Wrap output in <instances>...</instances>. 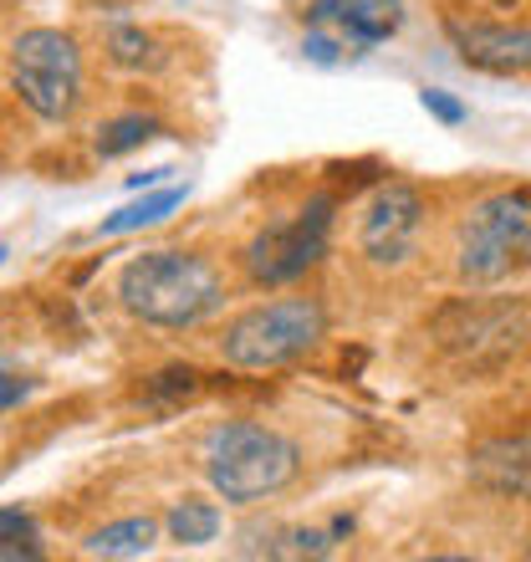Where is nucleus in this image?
Returning <instances> with one entry per match:
<instances>
[{"label": "nucleus", "mask_w": 531, "mask_h": 562, "mask_svg": "<svg viewBox=\"0 0 531 562\" xmlns=\"http://www.w3.org/2000/svg\"><path fill=\"white\" fill-rule=\"evenodd\" d=\"M118 296L148 327H194L225 307V271L200 251H144L118 271Z\"/></svg>", "instance_id": "1"}, {"label": "nucleus", "mask_w": 531, "mask_h": 562, "mask_svg": "<svg viewBox=\"0 0 531 562\" xmlns=\"http://www.w3.org/2000/svg\"><path fill=\"white\" fill-rule=\"evenodd\" d=\"M296 471H302V450L281 429L256 425V419H225L210 429L205 475L215 496H225L230 506H256L266 496H281L296 481Z\"/></svg>", "instance_id": "2"}, {"label": "nucleus", "mask_w": 531, "mask_h": 562, "mask_svg": "<svg viewBox=\"0 0 531 562\" xmlns=\"http://www.w3.org/2000/svg\"><path fill=\"white\" fill-rule=\"evenodd\" d=\"M323 338H327L323 296L292 292V296L256 302V307H246L240 317H230L221 333V358L230 369L271 373V369L296 363V358H307Z\"/></svg>", "instance_id": "3"}, {"label": "nucleus", "mask_w": 531, "mask_h": 562, "mask_svg": "<svg viewBox=\"0 0 531 562\" xmlns=\"http://www.w3.org/2000/svg\"><path fill=\"white\" fill-rule=\"evenodd\" d=\"M531 267V190H496L475 200L455 225V277L496 286Z\"/></svg>", "instance_id": "4"}, {"label": "nucleus", "mask_w": 531, "mask_h": 562, "mask_svg": "<svg viewBox=\"0 0 531 562\" xmlns=\"http://www.w3.org/2000/svg\"><path fill=\"white\" fill-rule=\"evenodd\" d=\"M11 88L46 123H67L82 103V52L67 31L31 26L11 46Z\"/></svg>", "instance_id": "5"}, {"label": "nucleus", "mask_w": 531, "mask_h": 562, "mask_svg": "<svg viewBox=\"0 0 531 562\" xmlns=\"http://www.w3.org/2000/svg\"><path fill=\"white\" fill-rule=\"evenodd\" d=\"M332 210H338L332 194H312L307 205L292 210L286 221H271L240 251L246 277L256 286H292V281H302L327 256V246H332Z\"/></svg>", "instance_id": "6"}, {"label": "nucleus", "mask_w": 531, "mask_h": 562, "mask_svg": "<svg viewBox=\"0 0 531 562\" xmlns=\"http://www.w3.org/2000/svg\"><path fill=\"white\" fill-rule=\"evenodd\" d=\"M419 236H425V194L404 179H388L358 215V251L379 271L409 267L419 256Z\"/></svg>", "instance_id": "7"}, {"label": "nucleus", "mask_w": 531, "mask_h": 562, "mask_svg": "<svg viewBox=\"0 0 531 562\" xmlns=\"http://www.w3.org/2000/svg\"><path fill=\"white\" fill-rule=\"evenodd\" d=\"M444 36L465 67L486 77H527L531 72V26L527 21H465L444 15Z\"/></svg>", "instance_id": "8"}, {"label": "nucleus", "mask_w": 531, "mask_h": 562, "mask_svg": "<svg viewBox=\"0 0 531 562\" xmlns=\"http://www.w3.org/2000/svg\"><path fill=\"white\" fill-rule=\"evenodd\" d=\"M475 475L496 491H511V496H531V435L521 440H496L475 450Z\"/></svg>", "instance_id": "9"}, {"label": "nucleus", "mask_w": 531, "mask_h": 562, "mask_svg": "<svg viewBox=\"0 0 531 562\" xmlns=\"http://www.w3.org/2000/svg\"><path fill=\"white\" fill-rule=\"evenodd\" d=\"M398 21H404L398 0H353L348 15H342L332 31H342V42L353 46V52H369V46H379V42L394 36Z\"/></svg>", "instance_id": "10"}, {"label": "nucleus", "mask_w": 531, "mask_h": 562, "mask_svg": "<svg viewBox=\"0 0 531 562\" xmlns=\"http://www.w3.org/2000/svg\"><path fill=\"white\" fill-rule=\"evenodd\" d=\"M154 537H159V521L154 517H123V521H108L98 532L82 542L88 558H144L154 548Z\"/></svg>", "instance_id": "11"}, {"label": "nucleus", "mask_w": 531, "mask_h": 562, "mask_svg": "<svg viewBox=\"0 0 531 562\" xmlns=\"http://www.w3.org/2000/svg\"><path fill=\"white\" fill-rule=\"evenodd\" d=\"M184 205V184H169V190H154L144 194V200H133V205H123V210H113L103 225H98V236H128V231H144V225H159L169 210H179Z\"/></svg>", "instance_id": "12"}, {"label": "nucleus", "mask_w": 531, "mask_h": 562, "mask_svg": "<svg viewBox=\"0 0 531 562\" xmlns=\"http://www.w3.org/2000/svg\"><path fill=\"white\" fill-rule=\"evenodd\" d=\"M169 537H174L179 548H205V542H215V537H221V506L200 502V496L174 502V512H169Z\"/></svg>", "instance_id": "13"}, {"label": "nucleus", "mask_w": 531, "mask_h": 562, "mask_svg": "<svg viewBox=\"0 0 531 562\" xmlns=\"http://www.w3.org/2000/svg\"><path fill=\"white\" fill-rule=\"evenodd\" d=\"M108 57L118 61V67H128V72H154V67L163 61V46H159L154 31L123 21V26L108 31Z\"/></svg>", "instance_id": "14"}, {"label": "nucleus", "mask_w": 531, "mask_h": 562, "mask_svg": "<svg viewBox=\"0 0 531 562\" xmlns=\"http://www.w3.org/2000/svg\"><path fill=\"white\" fill-rule=\"evenodd\" d=\"M148 138H159V123L144 119V113H123V119L98 128V154H103V159H123L133 148H144Z\"/></svg>", "instance_id": "15"}, {"label": "nucleus", "mask_w": 531, "mask_h": 562, "mask_svg": "<svg viewBox=\"0 0 531 562\" xmlns=\"http://www.w3.org/2000/svg\"><path fill=\"white\" fill-rule=\"evenodd\" d=\"M0 558H42V532L21 506H0Z\"/></svg>", "instance_id": "16"}, {"label": "nucleus", "mask_w": 531, "mask_h": 562, "mask_svg": "<svg viewBox=\"0 0 531 562\" xmlns=\"http://www.w3.org/2000/svg\"><path fill=\"white\" fill-rule=\"evenodd\" d=\"M302 57L317 61V67H338L342 57H353V46L342 42V31H332V26H312L307 36H302Z\"/></svg>", "instance_id": "17"}, {"label": "nucleus", "mask_w": 531, "mask_h": 562, "mask_svg": "<svg viewBox=\"0 0 531 562\" xmlns=\"http://www.w3.org/2000/svg\"><path fill=\"white\" fill-rule=\"evenodd\" d=\"M419 108H425L434 123H444V128H460V123L471 119V108L460 103L455 92H444V88H419Z\"/></svg>", "instance_id": "18"}, {"label": "nucleus", "mask_w": 531, "mask_h": 562, "mask_svg": "<svg viewBox=\"0 0 531 562\" xmlns=\"http://www.w3.org/2000/svg\"><path fill=\"white\" fill-rule=\"evenodd\" d=\"M194 389H200V373L194 369H163V373H154V384H148L144 394L148 400H179V394L190 400Z\"/></svg>", "instance_id": "19"}, {"label": "nucleus", "mask_w": 531, "mask_h": 562, "mask_svg": "<svg viewBox=\"0 0 531 562\" xmlns=\"http://www.w3.org/2000/svg\"><path fill=\"white\" fill-rule=\"evenodd\" d=\"M353 0H307V26H338Z\"/></svg>", "instance_id": "20"}, {"label": "nucleus", "mask_w": 531, "mask_h": 562, "mask_svg": "<svg viewBox=\"0 0 531 562\" xmlns=\"http://www.w3.org/2000/svg\"><path fill=\"white\" fill-rule=\"evenodd\" d=\"M26 394H31L26 379H15L11 369H0V415H5V409H15V404L26 400Z\"/></svg>", "instance_id": "21"}, {"label": "nucleus", "mask_w": 531, "mask_h": 562, "mask_svg": "<svg viewBox=\"0 0 531 562\" xmlns=\"http://www.w3.org/2000/svg\"><path fill=\"white\" fill-rule=\"evenodd\" d=\"M0 261H5V246H0Z\"/></svg>", "instance_id": "22"}, {"label": "nucleus", "mask_w": 531, "mask_h": 562, "mask_svg": "<svg viewBox=\"0 0 531 562\" xmlns=\"http://www.w3.org/2000/svg\"><path fill=\"white\" fill-rule=\"evenodd\" d=\"M179 5H184V0H179Z\"/></svg>", "instance_id": "23"}]
</instances>
